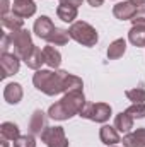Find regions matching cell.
Listing matches in <instances>:
<instances>
[{"label": "cell", "mask_w": 145, "mask_h": 147, "mask_svg": "<svg viewBox=\"0 0 145 147\" xmlns=\"http://www.w3.org/2000/svg\"><path fill=\"white\" fill-rule=\"evenodd\" d=\"M84 0H60V3H65V5H73L79 9V5H82Z\"/></svg>", "instance_id": "cell-30"}, {"label": "cell", "mask_w": 145, "mask_h": 147, "mask_svg": "<svg viewBox=\"0 0 145 147\" xmlns=\"http://www.w3.org/2000/svg\"><path fill=\"white\" fill-rule=\"evenodd\" d=\"M130 2H132L135 7H144L145 5V0H130Z\"/></svg>", "instance_id": "cell-32"}, {"label": "cell", "mask_w": 145, "mask_h": 147, "mask_svg": "<svg viewBox=\"0 0 145 147\" xmlns=\"http://www.w3.org/2000/svg\"><path fill=\"white\" fill-rule=\"evenodd\" d=\"M123 147H145V128H137L123 137Z\"/></svg>", "instance_id": "cell-13"}, {"label": "cell", "mask_w": 145, "mask_h": 147, "mask_svg": "<svg viewBox=\"0 0 145 147\" xmlns=\"http://www.w3.org/2000/svg\"><path fill=\"white\" fill-rule=\"evenodd\" d=\"M12 12L21 19H28L36 14V3L33 0H14Z\"/></svg>", "instance_id": "cell-8"}, {"label": "cell", "mask_w": 145, "mask_h": 147, "mask_svg": "<svg viewBox=\"0 0 145 147\" xmlns=\"http://www.w3.org/2000/svg\"><path fill=\"white\" fill-rule=\"evenodd\" d=\"M21 58L15 53H2L0 55V69H2V79H7L10 75L19 72Z\"/></svg>", "instance_id": "cell-7"}, {"label": "cell", "mask_w": 145, "mask_h": 147, "mask_svg": "<svg viewBox=\"0 0 145 147\" xmlns=\"http://www.w3.org/2000/svg\"><path fill=\"white\" fill-rule=\"evenodd\" d=\"M9 34H10V45H12V48H14V53H15L21 60H26V58L29 57V53L33 51V48H34L31 33L22 28V29L14 31V33H9Z\"/></svg>", "instance_id": "cell-4"}, {"label": "cell", "mask_w": 145, "mask_h": 147, "mask_svg": "<svg viewBox=\"0 0 145 147\" xmlns=\"http://www.w3.org/2000/svg\"><path fill=\"white\" fill-rule=\"evenodd\" d=\"M22 94H24V92H22V86L17 84V82H10V84H7L5 89H3V99H5L9 105H17V103H21Z\"/></svg>", "instance_id": "cell-11"}, {"label": "cell", "mask_w": 145, "mask_h": 147, "mask_svg": "<svg viewBox=\"0 0 145 147\" xmlns=\"http://www.w3.org/2000/svg\"><path fill=\"white\" fill-rule=\"evenodd\" d=\"M46 128H48V125H46V116H44V113L41 110H36L33 113L31 120H29V132H31L33 135H41Z\"/></svg>", "instance_id": "cell-12"}, {"label": "cell", "mask_w": 145, "mask_h": 147, "mask_svg": "<svg viewBox=\"0 0 145 147\" xmlns=\"http://www.w3.org/2000/svg\"><path fill=\"white\" fill-rule=\"evenodd\" d=\"M125 96H126L132 103H145V89L144 87L128 89V91L125 92Z\"/></svg>", "instance_id": "cell-24"}, {"label": "cell", "mask_w": 145, "mask_h": 147, "mask_svg": "<svg viewBox=\"0 0 145 147\" xmlns=\"http://www.w3.org/2000/svg\"><path fill=\"white\" fill-rule=\"evenodd\" d=\"M9 9H10V3H9V0H0V16H3V14H9Z\"/></svg>", "instance_id": "cell-29"}, {"label": "cell", "mask_w": 145, "mask_h": 147, "mask_svg": "<svg viewBox=\"0 0 145 147\" xmlns=\"http://www.w3.org/2000/svg\"><path fill=\"white\" fill-rule=\"evenodd\" d=\"M99 137H101V142L106 144V146H116L119 140V135H118V130L111 125H103L101 130H99Z\"/></svg>", "instance_id": "cell-16"}, {"label": "cell", "mask_w": 145, "mask_h": 147, "mask_svg": "<svg viewBox=\"0 0 145 147\" xmlns=\"http://www.w3.org/2000/svg\"><path fill=\"white\" fill-rule=\"evenodd\" d=\"M132 22H133V26H145V7L137 9L135 16L132 17Z\"/></svg>", "instance_id": "cell-27"}, {"label": "cell", "mask_w": 145, "mask_h": 147, "mask_svg": "<svg viewBox=\"0 0 145 147\" xmlns=\"http://www.w3.org/2000/svg\"><path fill=\"white\" fill-rule=\"evenodd\" d=\"M0 135L3 140H17L21 137V132H19V127L12 121H3L0 125Z\"/></svg>", "instance_id": "cell-18"}, {"label": "cell", "mask_w": 145, "mask_h": 147, "mask_svg": "<svg viewBox=\"0 0 145 147\" xmlns=\"http://www.w3.org/2000/svg\"><path fill=\"white\" fill-rule=\"evenodd\" d=\"M87 2H89L91 7H101L104 3V0H87Z\"/></svg>", "instance_id": "cell-31"}, {"label": "cell", "mask_w": 145, "mask_h": 147, "mask_svg": "<svg viewBox=\"0 0 145 147\" xmlns=\"http://www.w3.org/2000/svg\"><path fill=\"white\" fill-rule=\"evenodd\" d=\"M0 21H2V26H3L7 31H10V33L19 31V29H22V28H24V19L17 17L14 12H9V14L0 16Z\"/></svg>", "instance_id": "cell-14"}, {"label": "cell", "mask_w": 145, "mask_h": 147, "mask_svg": "<svg viewBox=\"0 0 145 147\" xmlns=\"http://www.w3.org/2000/svg\"><path fill=\"white\" fill-rule=\"evenodd\" d=\"M125 51H126V41L123 38H118L108 46V58L109 60H118L125 55Z\"/></svg>", "instance_id": "cell-19"}, {"label": "cell", "mask_w": 145, "mask_h": 147, "mask_svg": "<svg viewBox=\"0 0 145 147\" xmlns=\"http://www.w3.org/2000/svg\"><path fill=\"white\" fill-rule=\"evenodd\" d=\"M137 12V7L130 2V0H123V2H118L114 7H113V14L116 19L119 21H132V17L135 16Z\"/></svg>", "instance_id": "cell-10"}, {"label": "cell", "mask_w": 145, "mask_h": 147, "mask_svg": "<svg viewBox=\"0 0 145 147\" xmlns=\"http://www.w3.org/2000/svg\"><path fill=\"white\" fill-rule=\"evenodd\" d=\"M9 46H12V45H10V34H9V33H3V34H2V45H0L2 53H9V51H7Z\"/></svg>", "instance_id": "cell-28"}, {"label": "cell", "mask_w": 145, "mask_h": 147, "mask_svg": "<svg viewBox=\"0 0 145 147\" xmlns=\"http://www.w3.org/2000/svg\"><path fill=\"white\" fill-rule=\"evenodd\" d=\"M111 113H113V110L108 103H85V106L82 108L79 116L87 118L96 123H104L109 120Z\"/></svg>", "instance_id": "cell-5"}, {"label": "cell", "mask_w": 145, "mask_h": 147, "mask_svg": "<svg viewBox=\"0 0 145 147\" xmlns=\"http://www.w3.org/2000/svg\"><path fill=\"white\" fill-rule=\"evenodd\" d=\"M14 147H36V139L33 134L21 135L17 140H14Z\"/></svg>", "instance_id": "cell-26"}, {"label": "cell", "mask_w": 145, "mask_h": 147, "mask_svg": "<svg viewBox=\"0 0 145 147\" xmlns=\"http://www.w3.org/2000/svg\"><path fill=\"white\" fill-rule=\"evenodd\" d=\"M41 140L48 147H68V139L65 137L63 127H48L41 134Z\"/></svg>", "instance_id": "cell-6"}, {"label": "cell", "mask_w": 145, "mask_h": 147, "mask_svg": "<svg viewBox=\"0 0 145 147\" xmlns=\"http://www.w3.org/2000/svg\"><path fill=\"white\" fill-rule=\"evenodd\" d=\"M55 28L56 26L51 22V19L48 16H39L36 19V22H34V33H36V36L44 39V41H48V38L55 31Z\"/></svg>", "instance_id": "cell-9"}, {"label": "cell", "mask_w": 145, "mask_h": 147, "mask_svg": "<svg viewBox=\"0 0 145 147\" xmlns=\"http://www.w3.org/2000/svg\"><path fill=\"white\" fill-rule=\"evenodd\" d=\"M85 96L82 92V89H77V91H70V92H65V96L50 106L48 110V116L53 118V120H68L75 115H80L82 108L85 106Z\"/></svg>", "instance_id": "cell-2"}, {"label": "cell", "mask_w": 145, "mask_h": 147, "mask_svg": "<svg viewBox=\"0 0 145 147\" xmlns=\"http://www.w3.org/2000/svg\"><path fill=\"white\" fill-rule=\"evenodd\" d=\"M7 142H9V140H3V139H2V147H9V144H7Z\"/></svg>", "instance_id": "cell-33"}, {"label": "cell", "mask_w": 145, "mask_h": 147, "mask_svg": "<svg viewBox=\"0 0 145 147\" xmlns=\"http://www.w3.org/2000/svg\"><path fill=\"white\" fill-rule=\"evenodd\" d=\"M114 128L118 132H123V134H128L132 128H133V118L126 113V111H121L116 115L114 118Z\"/></svg>", "instance_id": "cell-17"}, {"label": "cell", "mask_w": 145, "mask_h": 147, "mask_svg": "<svg viewBox=\"0 0 145 147\" xmlns=\"http://www.w3.org/2000/svg\"><path fill=\"white\" fill-rule=\"evenodd\" d=\"M68 34L72 39H75L79 45H82V46H96V43H97V39H99V34H97V31L89 24V22H85V21H75L72 26H70V29H68Z\"/></svg>", "instance_id": "cell-3"}, {"label": "cell", "mask_w": 145, "mask_h": 147, "mask_svg": "<svg viewBox=\"0 0 145 147\" xmlns=\"http://www.w3.org/2000/svg\"><path fill=\"white\" fill-rule=\"evenodd\" d=\"M111 147H116V146H111Z\"/></svg>", "instance_id": "cell-34"}, {"label": "cell", "mask_w": 145, "mask_h": 147, "mask_svg": "<svg viewBox=\"0 0 145 147\" xmlns=\"http://www.w3.org/2000/svg\"><path fill=\"white\" fill-rule=\"evenodd\" d=\"M33 84L38 91L44 92L46 96H56L62 92H70L84 87L80 77L72 75L65 70H43L39 69L33 75Z\"/></svg>", "instance_id": "cell-1"}, {"label": "cell", "mask_w": 145, "mask_h": 147, "mask_svg": "<svg viewBox=\"0 0 145 147\" xmlns=\"http://www.w3.org/2000/svg\"><path fill=\"white\" fill-rule=\"evenodd\" d=\"M56 16H58V19H62L63 22H73V21L77 19V7L60 3L58 9H56Z\"/></svg>", "instance_id": "cell-21"}, {"label": "cell", "mask_w": 145, "mask_h": 147, "mask_svg": "<svg viewBox=\"0 0 145 147\" xmlns=\"http://www.w3.org/2000/svg\"><path fill=\"white\" fill-rule=\"evenodd\" d=\"M126 113L135 120V118H145V103H133L132 106L126 108Z\"/></svg>", "instance_id": "cell-25"}, {"label": "cell", "mask_w": 145, "mask_h": 147, "mask_svg": "<svg viewBox=\"0 0 145 147\" xmlns=\"http://www.w3.org/2000/svg\"><path fill=\"white\" fill-rule=\"evenodd\" d=\"M43 55H44V63L48 67H51V69H58L60 67V63H62V53L53 45L44 46L43 48Z\"/></svg>", "instance_id": "cell-15"}, {"label": "cell", "mask_w": 145, "mask_h": 147, "mask_svg": "<svg viewBox=\"0 0 145 147\" xmlns=\"http://www.w3.org/2000/svg\"><path fill=\"white\" fill-rule=\"evenodd\" d=\"M128 39L133 46H145V26H133L128 31Z\"/></svg>", "instance_id": "cell-23"}, {"label": "cell", "mask_w": 145, "mask_h": 147, "mask_svg": "<svg viewBox=\"0 0 145 147\" xmlns=\"http://www.w3.org/2000/svg\"><path fill=\"white\" fill-rule=\"evenodd\" d=\"M68 39H70V34H68L67 29L55 28V31H53V33L50 34V38H48V43H50V45H55V46H63V45L68 43Z\"/></svg>", "instance_id": "cell-22"}, {"label": "cell", "mask_w": 145, "mask_h": 147, "mask_svg": "<svg viewBox=\"0 0 145 147\" xmlns=\"http://www.w3.org/2000/svg\"><path fill=\"white\" fill-rule=\"evenodd\" d=\"M24 63H26L29 69H33V70H39L41 65L44 63V55H43V51H41L38 46H34L33 51L29 53V57L24 60Z\"/></svg>", "instance_id": "cell-20"}]
</instances>
